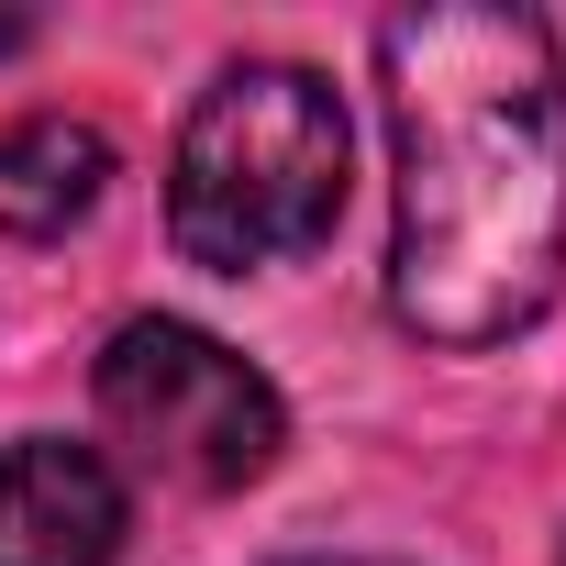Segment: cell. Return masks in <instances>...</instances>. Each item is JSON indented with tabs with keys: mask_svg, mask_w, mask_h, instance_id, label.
<instances>
[{
	"mask_svg": "<svg viewBox=\"0 0 566 566\" xmlns=\"http://www.w3.org/2000/svg\"><path fill=\"white\" fill-rule=\"evenodd\" d=\"M123 555V478L101 444L23 433L0 455V566H112Z\"/></svg>",
	"mask_w": 566,
	"mask_h": 566,
	"instance_id": "277c9868",
	"label": "cell"
},
{
	"mask_svg": "<svg viewBox=\"0 0 566 566\" xmlns=\"http://www.w3.org/2000/svg\"><path fill=\"white\" fill-rule=\"evenodd\" d=\"M345 222V101L301 56H233L167 145V233L211 277L301 266Z\"/></svg>",
	"mask_w": 566,
	"mask_h": 566,
	"instance_id": "7a4b0ae2",
	"label": "cell"
},
{
	"mask_svg": "<svg viewBox=\"0 0 566 566\" xmlns=\"http://www.w3.org/2000/svg\"><path fill=\"white\" fill-rule=\"evenodd\" d=\"M378 90L400 145L389 312L444 345H511L566 277V67L533 12H433L378 23Z\"/></svg>",
	"mask_w": 566,
	"mask_h": 566,
	"instance_id": "6da1fadb",
	"label": "cell"
},
{
	"mask_svg": "<svg viewBox=\"0 0 566 566\" xmlns=\"http://www.w3.org/2000/svg\"><path fill=\"white\" fill-rule=\"evenodd\" d=\"M101 189H112L101 123H67V112L0 123V244H56L67 222H90Z\"/></svg>",
	"mask_w": 566,
	"mask_h": 566,
	"instance_id": "5b68a950",
	"label": "cell"
},
{
	"mask_svg": "<svg viewBox=\"0 0 566 566\" xmlns=\"http://www.w3.org/2000/svg\"><path fill=\"white\" fill-rule=\"evenodd\" d=\"M101 422L134 467H156L167 489H244L277 467V444H290V411H277L266 367H244L222 334L178 323V312H145L101 345Z\"/></svg>",
	"mask_w": 566,
	"mask_h": 566,
	"instance_id": "3957f363",
	"label": "cell"
},
{
	"mask_svg": "<svg viewBox=\"0 0 566 566\" xmlns=\"http://www.w3.org/2000/svg\"><path fill=\"white\" fill-rule=\"evenodd\" d=\"M290 566H378V555H290Z\"/></svg>",
	"mask_w": 566,
	"mask_h": 566,
	"instance_id": "8992f818",
	"label": "cell"
}]
</instances>
